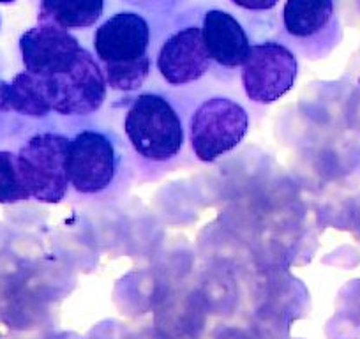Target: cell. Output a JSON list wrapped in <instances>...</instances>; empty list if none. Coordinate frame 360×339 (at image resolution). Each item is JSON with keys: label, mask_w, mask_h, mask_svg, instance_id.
Masks as SVG:
<instances>
[{"label": "cell", "mask_w": 360, "mask_h": 339, "mask_svg": "<svg viewBox=\"0 0 360 339\" xmlns=\"http://www.w3.org/2000/svg\"><path fill=\"white\" fill-rule=\"evenodd\" d=\"M150 27L138 13H117L98 27L94 50L113 91H138L150 72Z\"/></svg>", "instance_id": "obj_1"}, {"label": "cell", "mask_w": 360, "mask_h": 339, "mask_svg": "<svg viewBox=\"0 0 360 339\" xmlns=\"http://www.w3.org/2000/svg\"><path fill=\"white\" fill-rule=\"evenodd\" d=\"M124 131L134 151L150 161H168L184 145V127L168 99L140 94L127 110Z\"/></svg>", "instance_id": "obj_2"}, {"label": "cell", "mask_w": 360, "mask_h": 339, "mask_svg": "<svg viewBox=\"0 0 360 339\" xmlns=\"http://www.w3.org/2000/svg\"><path fill=\"white\" fill-rule=\"evenodd\" d=\"M69 141L62 134H36L16 154L23 184L37 202L58 203L68 193Z\"/></svg>", "instance_id": "obj_3"}, {"label": "cell", "mask_w": 360, "mask_h": 339, "mask_svg": "<svg viewBox=\"0 0 360 339\" xmlns=\"http://www.w3.org/2000/svg\"><path fill=\"white\" fill-rule=\"evenodd\" d=\"M249 129L248 112L226 98L202 103L191 119V145L203 162L216 161L240 145Z\"/></svg>", "instance_id": "obj_4"}, {"label": "cell", "mask_w": 360, "mask_h": 339, "mask_svg": "<svg viewBox=\"0 0 360 339\" xmlns=\"http://www.w3.org/2000/svg\"><path fill=\"white\" fill-rule=\"evenodd\" d=\"M51 110L60 115H89L106 99V79L99 62L83 48L65 71L46 78Z\"/></svg>", "instance_id": "obj_5"}, {"label": "cell", "mask_w": 360, "mask_h": 339, "mask_svg": "<svg viewBox=\"0 0 360 339\" xmlns=\"http://www.w3.org/2000/svg\"><path fill=\"white\" fill-rule=\"evenodd\" d=\"M242 85L248 98L269 105L288 94L295 85L299 64L297 57L283 44L266 41L251 48L242 65Z\"/></svg>", "instance_id": "obj_6"}, {"label": "cell", "mask_w": 360, "mask_h": 339, "mask_svg": "<svg viewBox=\"0 0 360 339\" xmlns=\"http://www.w3.org/2000/svg\"><path fill=\"white\" fill-rule=\"evenodd\" d=\"M117 170L115 147L98 131H83L69 141V184L82 195H96L113 182Z\"/></svg>", "instance_id": "obj_7"}, {"label": "cell", "mask_w": 360, "mask_h": 339, "mask_svg": "<svg viewBox=\"0 0 360 339\" xmlns=\"http://www.w3.org/2000/svg\"><path fill=\"white\" fill-rule=\"evenodd\" d=\"M83 46L69 30L50 23H39L20 37V51L25 71L50 78L65 71Z\"/></svg>", "instance_id": "obj_8"}, {"label": "cell", "mask_w": 360, "mask_h": 339, "mask_svg": "<svg viewBox=\"0 0 360 339\" xmlns=\"http://www.w3.org/2000/svg\"><path fill=\"white\" fill-rule=\"evenodd\" d=\"M210 68L202 29L186 27L162 43L158 69L169 85H186L202 78Z\"/></svg>", "instance_id": "obj_9"}, {"label": "cell", "mask_w": 360, "mask_h": 339, "mask_svg": "<svg viewBox=\"0 0 360 339\" xmlns=\"http://www.w3.org/2000/svg\"><path fill=\"white\" fill-rule=\"evenodd\" d=\"M203 43L210 60L223 68H240L251 53V43L237 18L221 9H210L203 18Z\"/></svg>", "instance_id": "obj_10"}, {"label": "cell", "mask_w": 360, "mask_h": 339, "mask_svg": "<svg viewBox=\"0 0 360 339\" xmlns=\"http://www.w3.org/2000/svg\"><path fill=\"white\" fill-rule=\"evenodd\" d=\"M0 110H13L29 117H46L51 112L46 78L23 71L11 83H0Z\"/></svg>", "instance_id": "obj_11"}, {"label": "cell", "mask_w": 360, "mask_h": 339, "mask_svg": "<svg viewBox=\"0 0 360 339\" xmlns=\"http://www.w3.org/2000/svg\"><path fill=\"white\" fill-rule=\"evenodd\" d=\"M105 11V0H41L39 23L60 29H89Z\"/></svg>", "instance_id": "obj_12"}, {"label": "cell", "mask_w": 360, "mask_h": 339, "mask_svg": "<svg viewBox=\"0 0 360 339\" xmlns=\"http://www.w3.org/2000/svg\"><path fill=\"white\" fill-rule=\"evenodd\" d=\"M334 18V0H286L283 23L290 36L307 39L328 27Z\"/></svg>", "instance_id": "obj_13"}, {"label": "cell", "mask_w": 360, "mask_h": 339, "mask_svg": "<svg viewBox=\"0 0 360 339\" xmlns=\"http://www.w3.org/2000/svg\"><path fill=\"white\" fill-rule=\"evenodd\" d=\"M30 193L20 175L18 155L9 151H0V203H18L29 200Z\"/></svg>", "instance_id": "obj_14"}, {"label": "cell", "mask_w": 360, "mask_h": 339, "mask_svg": "<svg viewBox=\"0 0 360 339\" xmlns=\"http://www.w3.org/2000/svg\"><path fill=\"white\" fill-rule=\"evenodd\" d=\"M231 2L248 11H269L278 6L279 0H231Z\"/></svg>", "instance_id": "obj_15"}, {"label": "cell", "mask_w": 360, "mask_h": 339, "mask_svg": "<svg viewBox=\"0 0 360 339\" xmlns=\"http://www.w3.org/2000/svg\"><path fill=\"white\" fill-rule=\"evenodd\" d=\"M11 2H15V0H0V4H11Z\"/></svg>", "instance_id": "obj_16"}]
</instances>
